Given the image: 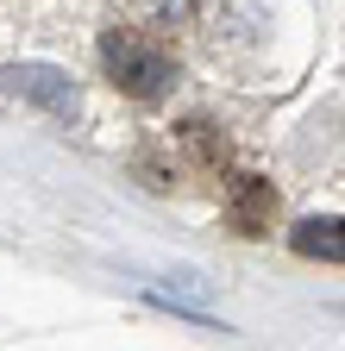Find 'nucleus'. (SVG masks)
Listing matches in <instances>:
<instances>
[{
  "instance_id": "1",
  "label": "nucleus",
  "mask_w": 345,
  "mask_h": 351,
  "mask_svg": "<svg viewBox=\"0 0 345 351\" xmlns=\"http://www.w3.org/2000/svg\"><path fill=\"white\" fill-rule=\"evenodd\" d=\"M101 69L113 75L119 95H132V101H157L163 88L176 82V63H169L163 44L145 38V32H126V25H113L101 38Z\"/></svg>"
},
{
  "instance_id": "2",
  "label": "nucleus",
  "mask_w": 345,
  "mask_h": 351,
  "mask_svg": "<svg viewBox=\"0 0 345 351\" xmlns=\"http://www.w3.org/2000/svg\"><path fill=\"white\" fill-rule=\"evenodd\" d=\"M7 88L19 101H38V107H51V113H75V88L63 69H45V63H19L7 69Z\"/></svg>"
},
{
  "instance_id": "3",
  "label": "nucleus",
  "mask_w": 345,
  "mask_h": 351,
  "mask_svg": "<svg viewBox=\"0 0 345 351\" xmlns=\"http://www.w3.org/2000/svg\"><path fill=\"white\" fill-rule=\"evenodd\" d=\"M226 219H233V232H239V239H264V232H270V219H276V195H270V182L245 176V182L233 189V201H226Z\"/></svg>"
},
{
  "instance_id": "4",
  "label": "nucleus",
  "mask_w": 345,
  "mask_h": 351,
  "mask_svg": "<svg viewBox=\"0 0 345 351\" xmlns=\"http://www.w3.org/2000/svg\"><path fill=\"white\" fill-rule=\"evenodd\" d=\"M289 245L301 257H320V263H345V219H301L289 232Z\"/></svg>"
}]
</instances>
